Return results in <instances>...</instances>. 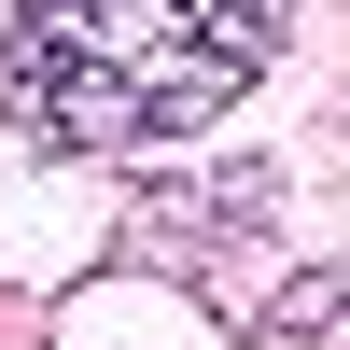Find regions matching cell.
<instances>
[{
    "label": "cell",
    "instance_id": "7a4b0ae2",
    "mask_svg": "<svg viewBox=\"0 0 350 350\" xmlns=\"http://www.w3.org/2000/svg\"><path fill=\"white\" fill-rule=\"evenodd\" d=\"M280 336H295V350H336V267L280 280Z\"/></svg>",
    "mask_w": 350,
    "mask_h": 350
},
{
    "label": "cell",
    "instance_id": "6da1fadb",
    "mask_svg": "<svg viewBox=\"0 0 350 350\" xmlns=\"http://www.w3.org/2000/svg\"><path fill=\"white\" fill-rule=\"evenodd\" d=\"M267 70V0H28L14 126L42 154H154Z\"/></svg>",
    "mask_w": 350,
    "mask_h": 350
}]
</instances>
